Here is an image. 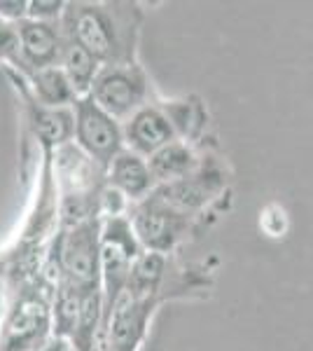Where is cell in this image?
I'll list each match as a JSON object with an SVG mask.
<instances>
[{
  "mask_svg": "<svg viewBox=\"0 0 313 351\" xmlns=\"http://www.w3.org/2000/svg\"><path fill=\"white\" fill-rule=\"evenodd\" d=\"M61 33L82 45L101 66L134 64L140 14L131 3H66Z\"/></svg>",
  "mask_w": 313,
  "mask_h": 351,
  "instance_id": "6da1fadb",
  "label": "cell"
},
{
  "mask_svg": "<svg viewBox=\"0 0 313 351\" xmlns=\"http://www.w3.org/2000/svg\"><path fill=\"white\" fill-rule=\"evenodd\" d=\"M40 351H79V349L66 337H52V339H47V342H45V347Z\"/></svg>",
  "mask_w": 313,
  "mask_h": 351,
  "instance_id": "d6986e66",
  "label": "cell"
},
{
  "mask_svg": "<svg viewBox=\"0 0 313 351\" xmlns=\"http://www.w3.org/2000/svg\"><path fill=\"white\" fill-rule=\"evenodd\" d=\"M61 279L84 291L101 288V223L96 218L75 223L59 241Z\"/></svg>",
  "mask_w": 313,
  "mask_h": 351,
  "instance_id": "277c9868",
  "label": "cell"
},
{
  "mask_svg": "<svg viewBox=\"0 0 313 351\" xmlns=\"http://www.w3.org/2000/svg\"><path fill=\"white\" fill-rule=\"evenodd\" d=\"M124 132V148L140 157H152L164 145L178 141L173 124L162 110V106L147 104L140 110H136L127 122H122Z\"/></svg>",
  "mask_w": 313,
  "mask_h": 351,
  "instance_id": "52a82bcc",
  "label": "cell"
},
{
  "mask_svg": "<svg viewBox=\"0 0 313 351\" xmlns=\"http://www.w3.org/2000/svg\"><path fill=\"white\" fill-rule=\"evenodd\" d=\"M162 110L166 112V117L173 124L175 134L178 136H197L199 129L203 127V110L199 104L192 101H171V104L162 106Z\"/></svg>",
  "mask_w": 313,
  "mask_h": 351,
  "instance_id": "9a60e30c",
  "label": "cell"
},
{
  "mask_svg": "<svg viewBox=\"0 0 313 351\" xmlns=\"http://www.w3.org/2000/svg\"><path fill=\"white\" fill-rule=\"evenodd\" d=\"M105 176L110 188L117 195H122L124 199L136 204L147 199L157 188L155 178L150 173V167H147V160L131 152L129 148H124L115 160L108 164Z\"/></svg>",
  "mask_w": 313,
  "mask_h": 351,
  "instance_id": "9c48e42d",
  "label": "cell"
},
{
  "mask_svg": "<svg viewBox=\"0 0 313 351\" xmlns=\"http://www.w3.org/2000/svg\"><path fill=\"white\" fill-rule=\"evenodd\" d=\"M59 68L66 73L68 82H71L73 89H75L77 99H82V96L89 94L96 75H99V71L103 66H101V61L96 59L94 54H89L82 45L64 38V49H61V56H59Z\"/></svg>",
  "mask_w": 313,
  "mask_h": 351,
  "instance_id": "7c38bea8",
  "label": "cell"
},
{
  "mask_svg": "<svg viewBox=\"0 0 313 351\" xmlns=\"http://www.w3.org/2000/svg\"><path fill=\"white\" fill-rule=\"evenodd\" d=\"M66 3L61 0H31L26 10V19L33 21H61Z\"/></svg>",
  "mask_w": 313,
  "mask_h": 351,
  "instance_id": "2e32d148",
  "label": "cell"
},
{
  "mask_svg": "<svg viewBox=\"0 0 313 351\" xmlns=\"http://www.w3.org/2000/svg\"><path fill=\"white\" fill-rule=\"evenodd\" d=\"M28 3L24 0H0V19H5L8 24H19L26 19Z\"/></svg>",
  "mask_w": 313,
  "mask_h": 351,
  "instance_id": "ac0fdd59",
  "label": "cell"
},
{
  "mask_svg": "<svg viewBox=\"0 0 313 351\" xmlns=\"http://www.w3.org/2000/svg\"><path fill=\"white\" fill-rule=\"evenodd\" d=\"M147 167H150V173L159 188V185L175 183V180L195 173L199 169V160L195 150L187 145V141L178 138L173 143L164 145L162 150H157L152 157H147Z\"/></svg>",
  "mask_w": 313,
  "mask_h": 351,
  "instance_id": "8fae6325",
  "label": "cell"
},
{
  "mask_svg": "<svg viewBox=\"0 0 313 351\" xmlns=\"http://www.w3.org/2000/svg\"><path fill=\"white\" fill-rule=\"evenodd\" d=\"M218 190H220V176L203 173L197 169V171L190 173L187 178H180L168 185H159L152 195L159 197V199L164 204H168L171 208H175V211L185 213V216H192V213H195L197 208H201Z\"/></svg>",
  "mask_w": 313,
  "mask_h": 351,
  "instance_id": "30bf717a",
  "label": "cell"
},
{
  "mask_svg": "<svg viewBox=\"0 0 313 351\" xmlns=\"http://www.w3.org/2000/svg\"><path fill=\"white\" fill-rule=\"evenodd\" d=\"M31 84L38 96V104L45 108H73V104L77 101L75 89L59 66L31 71Z\"/></svg>",
  "mask_w": 313,
  "mask_h": 351,
  "instance_id": "4fadbf2b",
  "label": "cell"
},
{
  "mask_svg": "<svg viewBox=\"0 0 313 351\" xmlns=\"http://www.w3.org/2000/svg\"><path fill=\"white\" fill-rule=\"evenodd\" d=\"M73 122H75L73 127L75 148L105 171L108 164L124 150L122 122L101 110L87 96L73 104Z\"/></svg>",
  "mask_w": 313,
  "mask_h": 351,
  "instance_id": "3957f363",
  "label": "cell"
},
{
  "mask_svg": "<svg viewBox=\"0 0 313 351\" xmlns=\"http://www.w3.org/2000/svg\"><path fill=\"white\" fill-rule=\"evenodd\" d=\"M129 220L140 248L147 253H159V256L168 253L190 228V216L171 208L155 195L136 204Z\"/></svg>",
  "mask_w": 313,
  "mask_h": 351,
  "instance_id": "5b68a950",
  "label": "cell"
},
{
  "mask_svg": "<svg viewBox=\"0 0 313 351\" xmlns=\"http://www.w3.org/2000/svg\"><path fill=\"white\" fill-rule=\"evenodd\" d=\"M19 54V38H16V28L12 24L0 26V56L3 59H14Z\"/></svg>",
  "mask_w": 313,
  "mask_h": 351,
  "instance_id": "e0dca14e",
  "label": "cell"
},
{
  "mask_svg": "<svg viewBox=\"0 0 313 351\" xmlns=\"http://www.w3.org/2000/svg\"><path fill=\"white\" fill-rule=\"evenodd\" d=\"M92 99L101 110L112 115L117 122H127L136 110L150 104V80L138 64L103 66L89 89Z\"/></svg>",
  "mask_w": 313,
  "mask_h": 351,
  "instance_id": "7a4b0ae2",
  "label": "cell"
},
{
  "mask_svg": "<svg viewBox=\"0 0 313 351\" xmlns=\"http://www.w3.org/2000/svg\"><path fill=\"white\" fill-rule=\"evenodd\" d=\"M52 328V309L38 298L21 300L0 332V351H40Z\"/></svg>",
  "mask_w": 313,
  "mask_h": 351,
  "instance_id": "8992f818",
  "label": "cell"
},
{
  "mask_svg": "<svg viewBox=\"0 0 313 351\" xmlns=\"http://www.w3.org/2000/svg\"><path fill=\"white\" fill-rule=\"evenodd\" d=\"M33 127L38 138L49 148H61L73 141V108H33Z\"/></svg>",
  "mask_w": 313,
  "mask_h": 351,
  "instance_id": "5bb4252c",
  "label": "cell"
},
{
  "mask_svg": "<svg viewBox=\"0 0 313 351\" xmlns=\"http://www.w3.org/2000/svg\"><path fill=\"white\" fill-rule=\"evenodd\" d=\"M19 38V59L33 71L38 68L59 66V56L64 49V33L59 21H33L24 19L14 24Z\"/></svg>",
  "mask_w": 313,
  "mask_h": 351,
  "instance_id": "ba28073f",
  "label": "cell"
}]
</instances>
